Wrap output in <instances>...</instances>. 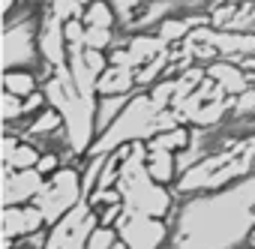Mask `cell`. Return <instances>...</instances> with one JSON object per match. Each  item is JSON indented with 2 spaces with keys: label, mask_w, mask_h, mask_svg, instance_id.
<instances>
[{
  "label": "cell",
  "mask_w": 255,
  "mask_h": 249,
  "mask_svg": "<svg viewBox=\"0 0 255 249\" xmlns=\"http://www.w3.org/2000/svg\"><path fill=\"white\" fill-rule=\"evenodd\" d=\"M165 249H246L255 228V171L222 189L180 195Z\"/></svg>",
  "instance_id": "obj_1"
},
{
  "label": "cell",
  "mask_w": 255,
  "mask_h": 249,
  "mask_svg": "<svg viewBox=\"0 0 255 249\" xmlns=\"http://www.w3.org/2000/svg\"><path fill=\"white\" fill-rule=\"evenodd\" d=\"M156 117H159V111H156V105L150 102V93L138 87V90L129 96L126 108L117 114V120L111 123L105 132L96 135V141H93V147H90L87 156H105V153H114V150L123 147V144L153 138V135L159 132V129H156Z\"/></svg>",
  "instance_id": "obj_2"
},
{
  "label": "cell",
  "mask_w": 255,
  "mask_h": 249,
  "mask_svg": "<svg viewBox=\"0 0 255 249\" xmlns=\"http://www.w3.org/2000/svg\"><path fill=\"white\" fill-rule=\"evenodd\" d=\"M87 198L84 192V177H81V162L60 165L42 186V192L33 198V204L45 213V222L54 225L60 216H66L75 204Z\"/></svg>",
  "instance_id": "obj_3"
},
{
  "label": "cell",
  "mask_w": 255,
  "mask_h": 249,
  "mask_svg": "<svg viewBox=\"0 0 255 249\" xmlns=\"http://www.w3.org/2000/svg\"><path fill=\"white\" fill-rule=\"evenodd\" d=\"M42 18L45 15L21 18V21H3V51H0L3 69H36L42 63V51H39Z\"/></svg>",
  "instance_id": "obj_4"
},
{
  "label": "cell",
  "mask_w": 255,
  "mask_h": 249,
  "mask_svg": "<svg viewBox=\"0 0 255 249\" xmlns=\"http://www.w3.org/2000/svg\"><path fill=\"white\" fill-rule=\"evenodd\" d=\"M114 228L126 249H165L168 237H171L168 219H153V216L129 213V210H123V216L117 219Z\"/></svg>",
  "instance_id": "obj_5"
},
{
  "label": "cell",
  "mask_w": 255,
  "mask_h": 249,
  "mask_svg": "<svg viewBox=\"0 0 255 249\" xmlns=\"http://www.w3.org/2000/svg\"><path fill=\"white\" fill-rule=\"evenodd\" d=\"M45 174H39V168H24V171H12L9 165H3V207L9 204H30L42 186H45Z\"/></svg>",
  "instance_id": "obj_6"
},
{
  "label": "cell",
  "mask_w": 255,
  "mask_h": 249,
  "mask_svg": "<svg viewBox=\"0 0 255 249\" xmlns=\"http://www.w3.org/2000/svg\"><path fill=\"white\" fill-rule=\"evenodd\" d=\"M45 228H48L45 213L33 201L30 204H9V207H3V237L6 240H18V237H27V234H39Z\"/></svg>",
  "instance_id": "obj_7"
},
{
  "label": "cell",
  "mask_w": 255,
  "mask_h": 249,
  "mask_svg": "<svg viewBox=\"0 0 255 249\" xmlns=\"http://www.w3.org/2000/svg\"><path fill=\"white\" fill-rule=\"evenodd\" d=\"M39 51L42 60L51 63L54 69H63L69 63V51H66V36H63V21L51 12H45L42 24H39Z\"/></svg>",
  "instance_id": "obj_8"
},
{
  "label": "cell",
  "mask_w": 255,
  "mask_h": 249,
  "mask_svg": "<svg viewBox=\"0 0 255 249\" xmlns=\"http://www.w3.org/2000/svg\"><path fill=\"white\" fill-rule=\"evenodd\" d=\"M207 75L228 93V96H240L243 90H249L252 87V81H249V72L240 66V63H234V60H228V57H216L213 63H207Z\"/></svg>",
  "instance_id": "obj_9"
},
{
  "label": "cell",
  "mask_w": 255,
  "mask_h": 249,
  "mask_svg": "<svg viewBox=\"0 0 255 249\" xmlns=\"http://www.w3.org/2000/svg\"><path fill=\"white\" fill-rule=\"evenodd\" d=\"M126 48H129V57H132L135 69H141L147 60H153L156 54H162L171 45H165L156 30H141V33H126Z\"/></svg>",
  "instance_id": "obj_10"
},
{
  "label": "cell",
  "mask_w": 255,
  "mask_h": 249,
  "mask_svg": "<svg viewBox=\"0 0 255 249\" xmlns=\"http://www.w3.org/2000/svg\"><path fill=\"white\" fill-rule=\"evenodd\" d=\"M135 90H138V81H135V69H129V66H114V63H108V69L96 81V93L99 96L135 93Z\"/></svg>",
  "instance_id": "obj_11"
},
{
  "label": "cell",
  "mask_w": 255,
  "mask_h": 249,
  "mask_svg": "<svg viewBox=\"0 0 255 249\" xmlns=\"http://www.w3.org/2000/svg\"><path fill=\"white\" fill-rule=\"evenodd\" d=\"M147 171L156 183H165V186H174L177 177H180V168H177V153L174 150H165V147H150L147 144Z\"/></svg>",
  "instance_id": "obj_12"
},
{
  "label": "cell",
  "mask_w": 255,
  "mask_h": 249,
  "mask_svg": "<svg viewBox=\"0 0 255 249\" xmlns=\"http://www.w3.org/2000/svg\"><path fill=\"white\" fill-rule=\"evenodd\" d=\"M63 129V114L57 111V108H42L36 117H30V123H27V129H24V141H36V138H45V135H54V132H60Z\"/></svg>",
  "instance_id": "obj_13"
},
{
  "label": "cell",
  "mask_w": 255,
  "mask_h": 249,
  "mask_svg": "<svg viewBox=\"0 0 255 249\" xmlns=\"http://www.w3.org/2000/svg\"><path fill=\"white\" fill-rule=\"evenodd\" d=\"M3 90L27 99L36 90H42V78L36 69H3Z\"/></svg>",
  "instance_id": "obj_14"
},
{
  "label": "cell",
  "mask_w": 255,
  "mask_h": 249,
  "mask_svg": "<svg viewBox=\"0 0 255 249\" xmlns=\"http://www.w3.org/2000/svg\"><path fill=\"white\" fill-rule=\"evenodd\" d=\"M147 144H150V147H165V150L180 153V150H186V147L192 144V126H189V123H180V126H174V129H165V132L147 138Z\"/></svg>",
  "instance_id": "obj_15"
},
{
  "label": "cell",
  "mask_w": 255,
  "mask_h": 249,
  "mask_svg": "<svg viewBox=\"0 0 255 249\" xmlns=\"http://www.w3.org/2000/svg\"><path fill=\"white\" fill-rule=\"evenodd\" d=\"M132 93H117V96H99L96 102V129L105 132L111 123L117 120V114L126 108V102H129Z\"/></svg>",
  "instance_id": "obj_16"
},
{
  "label": "cell",
  "mask_w": 255,
  "mask_h": 249,
  "mask_svg": "<svg viewBox=\"0 0 255 249\" xmlns=\"http://www.w3.org/2000/svg\"><path fill=\"white\" fill-rule=\"evenodd\" d=\"M168 63H171V48H165L162 54H156L153 60H147L141 69H135V81H138V87H141V90H150V87L165 75Z\"/></svg>",
  "instance_id": "obj_17"
},
{
  "label": "cell",
  "mask_w": 255,
  "mask_h": 249,
  "mask_svg": "<svg viewBox=\"0 0 255 249\" xmlns=\"http://www.w3.org/2000/svg\"><path fill=\"white\" fill-rule=\"evenodd\" d=\"M84 24L87 27H120V18L108 0H93V3L84 6Z\"/></svg>",
  "instance_id": "obj_18"
},
{
  "label": "cell",
  "mask_w": 255,
  "mask_h": 249,
  "mask_svg": "<svg viewBox=\"0 0 255 249\" xmlns=\"http://www.w3.org/2000/svg\"><path fill=\"white\" fill-rule=\"evenodd\" d=\"M39 156H42V150H39L36 144H30V141H21V144H18L12 153H9V159H3V165H9L12 171H24V168H36Z\"/></svg>",
  "instance_id": "obj_19"
},
{
  "label": "cell",
  "mask_w": 255,
  "mask_h": 249,
  "mask_svg": "<svg viewBox=\"0 0 255 249\" xmlns=\"http://www.w3.org/2000/svg\"><path fill=\"white\" fill-rule=\"evenodd\" d=\"M117 27H87L84 33V48H96V51H111L117 42Z\"/></svg>",
  "instance_id": "obj_20"
},
{
  "label": "cell",
  "mask_w": 255,
  "mask_h": 249,
  "mask_svg": "<svg viewBox=\"0 0 255 249\" xmlns=\"http://www.w3.org/2000/svg\"><path fill=\"white\" fill-rule=\"evenodd\" d=\"M150 102L156 105V111H165V108H171V102H174V93H177V78H159L150 90Z\"/></svg>",
  "instance_id": "obj_21"
},
{
  "label": "cell",
  "mask_w": 255,
  "mask_h": 249,
  "mask_svg": "<svg viewBox=\"0 0 255 249\" xmlns=\"http://www.w3.org/2000/svg\"><path fill=\"white\" fill-rule=\"evenodd\" d=\"M45 3H48V12L57 15L60 21L84 18V3H81V0H45Z\"/></svg>",
  "instance_id": "obj_22"
},
{
  "label": "cell",
  "mask_w": 255,
  "mask_h": 249,
  "mask_svg": "<svg viewBox=\"0 0 255 249\" xmlns=\"http://www.w3.org/2000/svg\"><path fill=\"white\" fill-rule=\"evenodd\" d=\"M0 114H3V123H15L24 117V99L3 90V99H0Z\"/></svg>",
  "instance_id": "obj_23"
},
{
  "label": "cell",
  "mask_w": 255,
  "mask_h": 249,
  "mask_svg": "<svg viewBox=\"0 0 255 249\" xmlns=\"http://www.w3.org/2000/svg\"><path fill=\"white\" fill-rule=\"evenodd\" d=\"M237 6H240V3H228V0L216 3V6L210 9V24H213L216 30H228V24H231L234 15H237Z\"/></svg>",
  "instance_id": "obj_24"
},
{
  "label": "cell",
  "mask_w": 255,
  "mask_h": 249,
  "mask_svg": "<svg viewBox=\"0 0 255 249\" xmlns=\"http://www.w3.org/2000/svg\"><path fill=\"white\" fill-rule=\"evenodd\" d=\"M117 240H120V237H117V228H111V225H99V228L90 234V240H87L84 249H114Z\"/></svg>",
  "instance_id": "obj_25"
},
{
  "label": "cell",
  "mask_w": 255,
  "mask_h": 249,
  "mask_svg": "<svg viewBox=\"0 0 255 249\" xmlns=\"http://www.w3.org/2000/svg\"><path fill=\"white\" fill-rule=\"evenodd\" d=\"M84 33H87L84 18H69V21H63V36H66V45H69V42H84Z\"/></svg>",
  "instance_id": "obj_26"
},
{
  "label": "cell",
  "mask_w": 255,
  "mask_h": 249,
  "mask_svg": "<svg viewBox=\"0 0 255 249\" xmlns=\"http://www.w3.org/2000/svg\"><path fill=\"white\" fill-rule=\"evenodd\" d=\"M84 60H87V66L96 72V75H102L105 69H108V51H96V48H84Z\"/></svg>",
  "instance_id": "obj_27"
},
{
  "label": "cell",
  "mask_w": 255,
  "mask_h": 249,
  "mask_svg": "<svg viewBox=\"0 0 255 249\" xmlns=\"http://www.w3.org/2000/svg\"><path fill=\"white\" fill-rule=\"evenodd\" d=\"M60 165H66L60 153H42V156H39V162H36L39 174H45V177H51V174H54V171H57Z\"/></svg>",
  "instance_id": "obj_28"
},
{
  "label": "cell",
  "mask_w": 255,
  "mask_h": 249,
  "mask_svg": "<svg viewBox=\"0 0 255 249\" xmlns=\"http://www.w3.org/2000/svg\"><path fill=\"white\" fill-rule=\"evenodd\" d=\"M108 3L117 9V18H120V24H126V21L132 18V12L138 9V3H141V0H108Z\"/></svg>",
  "instance_id": "obj_29"
},
{
  "label": "cell",
  "mask_w": 255,
  "mask_h": 249,
  "mask_svg": "<svg viewBox=\"0 0 255 249\" xmlns=\"http://www.w3.org/2000/svg\"><path fill=\"white\" fill-rule=\"evenodd\" d=\"M42 108H48V99H45V93H42V90H36L33 96H27V99H24V117H36Z\"/></svg>",
  "instance_id": "obj_30"
},
{
  "label": "cell",
  "mask_w": 255,
  "mask_h": 249,
  "mask_svg": "<svg viewBox=\"0 0 255 249\" xmlns=\"http://www.w3.org/2000/svg\"><path fill=\"white\" fill-rule=\"evenodd\" d=\"M99 225H117V219L123 216V204H108V207H99Z\"/></svg>",
  "instance_id": "obj_31"
},
{
  "label": "cell",
  "mask_w": 255,
  "mask_h": 249,
  "mask_svg": "<svg viewBox=\"0 0 255 249\" xmlns=\"http://www.w3.org/2000/svg\"><path fill=\"white\" fill-rule=\"evenodd\" d=\"M219 3H222V0H219ZM228 3H246V0H228Z\"/></svg>",
  "instance_id": "obj_32"
},
{
  "label": "cell",
  "mask_w": 255,
  "mask_h": 249,
  "mask_svg": "<svg viewBox=\"0 0 255 249\" xmlns=\"http://www.w3.org/2000/svg\"><path fill=\"white\" fill-rule=\"evenodd\" d=\"M114 249H126V246H123V243H120V240H117V243H114Z\"/></svg>",
  "instance_id": "obj_33"
},
{
  "label": "cell",
  "mask_w": 255,
  "mask_h": 249,
  "mask_svg": "<svg viewBox=\"0 0 255 249\" xmlns=\"http://www.w3.org/2000/svg\"><path fill=\"white\" fill-rule=\"evenodd\" d=\"M81 3H84V6H87V3H93V0H81Z\"/></svg>",
  "instance_id": "obj_34"
}]
</instances>
